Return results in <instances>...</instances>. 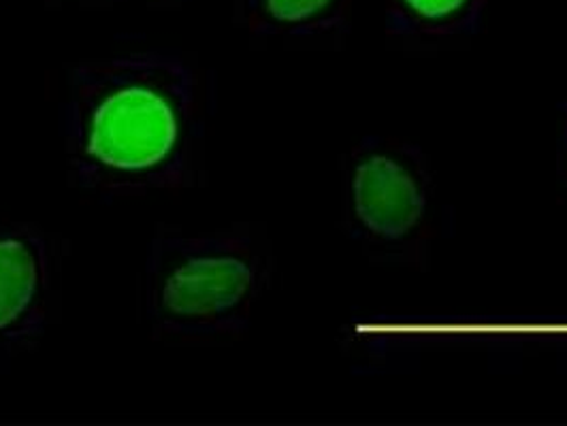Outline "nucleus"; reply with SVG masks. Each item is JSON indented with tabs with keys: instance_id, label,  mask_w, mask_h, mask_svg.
I'll use <instances>...</instances> for the list:
<instances>
[{
	"instance_id": "obj_3",
	"label": "nucleus",
	"mask_w": 567,
	"mask_h": 426,
	"mask_svg": "<svg viewBox=\"0 0 567 426\" xmlns=\"http://www.w3.org/2000/svg\"><path fill=\"white\" fill-rule=\"evenodd\" d=\"M341 214L369 256L405 262L423 254L440 225V193L421 147L371 135L341 169Z\"/></svg>"
},
{
	"instance_id": "obj_2",
	"label": "nucleus",
	"mask_w": 567,
	"mask_h": 426,
	"mask_svg": "<svg viewBox=\"0 0 567 426\" xmlns=\"http://www.w3.org/2000/svg\"><path fill=\"white\" fill-rule=\"evenodd\" d=\"M274 269L271 239L255 225L158 227L143 260V324L158 340L237 337L250 329Z\"/></svg>"
},
{
	"instance_id": "obj_6",
	"label": "nucleus",
	"mask_w": 567,
	"mask_h": 426,
	"mask_svg": "<svg viewBox=\"0 0 567 426\" xmlns=\"http://www.w3.org/2000/svg\"><path fill=\"white\" fill-rule=\"evenodd\" d=\"M495 0H384L386 34L410 48H446L476 37Z\"/></svg>"
},
{
	"instance_id": "obj_5",
	"label": "nucleus",
	"mask_w": 567,
	"mask_h": 426,
	"mask_svg": "<svg viewBox=\"0 0 567 426\" xmlns=\"http://www.w3.org/2000/svg\"><path fill=\"white\" fill-rule=\"evenodd\" d=\"M352 4L354 0H235V11L256 39L312 45L340 39Z\"/></svg>"
},
{
	"instance_id": "obj_4",
	"label": "nucleus",
	"mask_w": 567,
	"mask_h": 426,
	"mask_svg": "<svg viewBox=\"0 0 567 426\" xmlns=\"http://www.w3.org/2000/svg\"><path fill=\"white\" fill-rule=\"evenodd\" d=\"M64 246L48 228L0 222V373L32 354L58 315Z\"/></svg>"
},
{
	"instance_id": "obj_7",
	"label": "nucleus",
	"mask_w": 567,
	"mask_h": 426,
	"mask_svg": "<svg viewBox=\"0 0 567 426\" xmlns=\"http://www.w3.org/2000/svg\"><path fill=\"white\" fill-rule=\"evenodd\" d=\"M557 175L567 190V96L559 103V133H557Z\"/></svg>"
},
{
	"instance_id": "obj_1",
	"label": "nucleus",
	"mask_w": 567,
	"mask_h": 426,
	"mask_svg": "<svg viewBox=\"0 0 567 426\" xmlns=\"http://www.w3.org/2000/svg\"><path fill=\"white\" fill-rule=\"evenodd\" d=\"M214 96V77L171 50L73 64L58 112L69 181L107 199L197 186Z\"/></svg>"
}]
</instances>
